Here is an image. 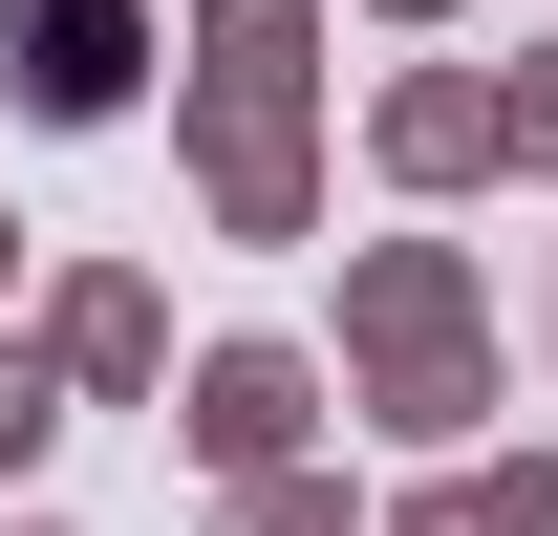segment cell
I'll use <instances>...</instances> for the list:
<instances>
[{"label":"cell","instance_id":"cell-1","mask_svg":"<svg viewBox=\"0 0 558 536\" xmlns=\"http://www.w3.org/2000/svg\"><path fill=\"white\" fill-rule=\"evenodd\" d=\"M130 86V22L108 0H22V108H108Z\"/></svg>","mask_w":558,"mask_h":536}]
</instances>
